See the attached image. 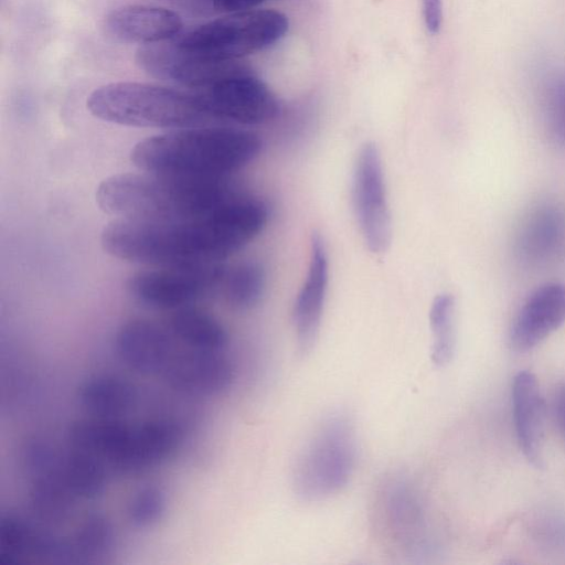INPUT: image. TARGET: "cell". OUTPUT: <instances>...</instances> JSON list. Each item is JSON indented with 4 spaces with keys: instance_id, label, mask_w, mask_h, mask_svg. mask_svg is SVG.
<instances>
[{
    "instance_id": "1",
    "label": "cell",
    "mask_w": 565,
    "mask_h": 565,
    "mask_svg": "<svg viewBox=\"0 0 565 565\" xmlns=\"http://www.w3.org/2000/svg\"><path fill=\"white\" fill-rule=\"evenodd\" d=\"M267 204L255 198H233L205 215L174 221L116 218L102 233L113 257L136 264L192 266L222 263L265 227Z\"/></svg>"
},
{
    "instance_id": "2",
    "label": "cell",
    "mask_w": 565,
    "mask_h": 565,
    "mask_svg": "<svg viewBox=\"0 0 565 565\" xmlns=\"http://www.w3.org/2000/svg\"><path fill=\"white\" fill-rule=\"evenodd\" d=\"M259 137L232 127H191L146 138L130 152L143 172L190 178L224 179L253 161Z\"/></svg>"
},
{
    "instance_id": "3",
    "label": "cell",
    "mask_w": 565,
    "mask_h": 565,
    "mask_svg": "<svg viewBox=\"0 0 565 565\" xmlns=\"http://www.w3.org/2000/svg\"><path fill=\"white\" fill-rule=\"evenodd\" d=\"M227 178L190 179L157 173H121L97 188L99 207L117 218L174 221L211 213L233 199Z\"/></svg>"
},
{
    "instance_id": "4",
    "label": "cell",
    "mask_w": 565,
    "mask_h": 565,
    "mask_svg": "<svg viewBox=\"0 0 565 565\" xmlns=\"http://www.w3.org/2000/svg\"><path fill=\"white\" fill-rule=\"evenodd\" d=\"M87 109L104 121L131 127L183 129L213 120L198 92L136 82L96 88L87 98Z\"/></svg>"
},
{
    "instance_id": "5",
    "label": "cell",
    "mask_w": 565,
    "mask_h": 565,
    "mask_svg": "<svg viewBox=\"0 0 565 565\" xmlns=\"http://www.w3.org/2000/svg\"><path fill=\"white\" fill-rule=\"evenodd\" d=\"M356 462L352 422L342 414L326 419L298 457L294 471L297 494L319 501L339 492L349 482Z\"/></svg>"
},
{
    "instance_id": "6",
    "label": "cell",
    "mask_w": 565,
    "mask_h": 565,
    "mask_svg": "<svg viewBox=\"0 0 565 565\" xmlns=\"http://www.w3.org/2000/svg\"><path fill=\"white\" fill-rule=\"evenodd\" d=\"M288 25L287 17L277 10L252 9L204 23L175 43L209 58L236 61L274 45Z\"/></svg>"
},
{
    "instance_id": "7",
    "label": "cell",
    "mask_w": 565,
    "mask_h": 565,
    "mask_svg": "<svg viewBox=\"0 0 565 565\" xmlns=\"http://www.w3.org/2000/svg\"><path fill=\"white\" fill-rule=\"evenodd\" d=\"M225 269L222 263L154 267L134 274L127 291L143 307L174 311L221 290Z\"/></svg>"
},
{
    "instance_id": "8",
    "label": "cell",
    "mask_w": 565,
    "mask_h": 565,
    "mask_svg": "<svg viewBox=\"0 0 565 565\" xmlns=\"http://www.w3.org/2000/svg\"><path fill=\"white\" fill-rule=\"evenodd\" d=\"M352 203L367 248L374 254L387 250L392 237L381 153L374 142L360 148L352 177Z\"/></svg>"
},
{
    "instance_id": "9",
    "label": "cell",
    "mask_w": 565,
    "mask_h": 565,
    "mask_svg": "<svg viewBox=\"0 0 565 565\" xmlns=\"http://www.w3.org/2000/svg\"><path fill=\"white\" fill-rule=\"evenodd\" d=\"M198 93L213 120L256 125L273 119L279 109L273 92L244 65Z\"/></svg>"
},
{
    "instance_id": "10",
    "label": "cell",
    "mask_w": 565,
    "mask_h": 565,
    "mask_svg": "<svg viewBox=\"0 0 565 565\" xmlns=\"http://www.w3.org/2000/svg\"><path fill=\"white\" fill-rule=\"evenodd\" d=\"M136 63L148 74L195 89H206L242 64L209 58L180 47L177 43L143 45Z\"/></svg>"
},
{
    "instance_id": "11",
    "label": "cell",
    "mask_w": 565,
    "mask_h": 565,
    "mask_svg": "<svg viewBox=\"0 0 565 565\" xmlns=\"http://www.w3.org/2000/svg\"><path fill=\"white\" fill-rule=\"evenodd\" d=\"M50 563H73L68 537L51 526L19 514L0 518V565H19L29 559Z\"/></svg>"
},
{
    "instance_id": "12",
    "label": "cell",
    "mask_w": 565,
    "mask_h": 565,
    "mask_svg": "<svg viewBox=\"0 0 565 565\" xmlns=\"http://www.w3.org/2000/svg\"><path fill=\"white\" fill-rule=\"evenodd\" d=\"M117 356L131 370L141 374L161 375L181 344L167 326L147 319H131L115 334Z\"/></svg>"
},
{
    "instance_id": "13",
    "label": "cell",
    "mask_w": 565,
    "mask_h": 565,
    "mask_svg": "<svg viewBox=\"0 0 565 565\" xmlns=\"http://www.w3.org/2000/svg\"><path fill=\"white\" fill-rule=\"evenodd\" d=\"M329 284V258L323 237L313 232L306 278L292 308V324L298 349L307 353L313 347L321 326Z\"/></svg>"
},
{
    "instance_id": "14",
    "label": "cell",
    "mask_w": 565,
    "mask_h": 565,
    "mask_svg": "<svg viewBox=\"0 0 565 565\" xmlns=\"http://www.w3.org/2000/svg\"><path fill=\"white\" fill-rule=\"evenodd\" d=\"M161 376L178 392L216 395L232 385L235 371L224 352L200 351L181 345Z\"/></svg>"
},
{
    "instance_id": "15",
    "label": "cell",
    "mask_w": 565,
    "mask_h": 565,
    "mask_svg": "<svg viewBox=\"0 0 565 565\" xmlns=\"http://www.w3.org/2000/svg\"><path fill=\"white\" fill-rule=\"evenodd\" d=\"M565 322V286L545 282L535 288L516 312L510 342L518 352L535 348Z\"/></svg>"
},
{
    "instance_id": "16",
    "label": "cell",
    "mask_w": 565,
    "mask_h": 565,
    "mask_svg": "<svg viewBox=\"0 0 565 565\" xmlns=\"http://www.w3.org/2000/svg\"><path fill=\"white\" fill-rule=\"evenodd\" d=\"M182 439V428L171 419L132 425L121 452L110 468L122 475L145 472L169 458Z\"/></svg>"
},
{
    "instance_id": "17",
    "label": "cell",
    "mask_w": 565,
    "mask_h": 565,
    "mask_svg": "<svg viewBox=\"0 0 565 565\" xmlns=\"http://www.w3.org/2000/svg\"><path fill=\"white\" fill-rule=\"evenodd\" d=\"M565 245V214L552 203H542L529 211L518 227L514 253L519 262L541 267L552 262Z\"/></svg>"
},
{
    "instance_id": "18",
    "label": "cell",
    "mask_w": 565,
    "mask_h": 565,
    "mask_svg": "<svg viewBox=\"0 0 565 565\" xmlns=\"http://www.w3.org/2000/svg\"><path fill=\"white\" fill-rule=\"evenodd\" d=\"M416 488L406 478L391 479L384 488V518L392 536L411 552L424 550L427 523L424 504Z\"/></svg>"
},
{
    "instance_id": "19",
    "label": "cell",
    "mask_w": 565,
    "mask_h": 565,
    "mask_svg": "<svg viewBox=\"0 0 565 565\" xmlns=\"http://www.w3.org/2000/svg\"><path fill=\"white\" fill-rule=\"evenodd\" d=\"M182 25L177 12L145 4L117 8L106 18V29L116 40L143 45L161 43L175 36Z\"/></svg>"
},
{
    "instance_id": "20",
    "label": "cell",
    "mask_w": 565,
    "mask_h": 565,
    "mask_svg": "<svg viewBox=\"0 0 565 565\" xmlns=\"http://www.w3.org/2000/svg\"><path fill=\"white\" fill-rule=\"evenodd\" d=\"M515 435L525 459L533 466L542 463L544 402L535 375L520 371L511 387Z\"/></svg>"
},
{
    "instance_id": "21",
    "label": "cell",
    "mask_w": 565,
    "mask_h": 565,
    "mask_svg": "<svg viewBox=\"0 0 565 565\" xmlns=\"http://www.w3.org/2000/svg\"><path fill=\"white\" fill-rule=\"evenodd\" d=\"M132 425L114 417L77 419L67 429L71 447L87 452L111 467L121 452Z\"/></svg>"
},
{
    "instance_id": "22",
    "label": "cell",
    "mask_w": 565,
    "mask_h": 565,
    "mask_svg": "<svg viewBox=\"0 0 565 565\" xmlns=\"http://www.w3.org/2000/svg\"><path fill=\"white\" fill-rule=\"evenodd\" d=\"M76 396L90 414L118 418L136 407L139 394L137 387L127 379L99 373L81 381Z\"/></svg>"
},
{
    "instance_id": "23",
    "label": "cell",
    "mask_w": 565,
    "mask_h": 565,
    "mask_svg": "<svg viewBox=\"0 0 565 565\" xmlns=\"http://www.w3.org/2000/svg\"><path fill=\"white\" fill-rule=\"evenodd\" d=\"M26 500L32 518L54 527L72 518L78 499L57 471L56 462L51 470L30 476Z\"/></svg>"
},
{
    "instance_id": "24",
    "label": "cell",
    "mask_w": 565,
    "mask_h": 565,
    "mask_svg": "<svg viewBox=\"0 0 565 565\" xmlns=\"http://www.w3.org/2000/svg\"><path fill=\"white\" fill-rule=\"evenodd\" d=\"M166 326L181 345L190 349L224 352L228 345L224 326L194 306L172 311Z\"/></svg>"
},
{
    "instance_id": "25",
    "label": "cell",
    "mask_w": 565,
    "mask_h": 565,
    "mask_svg": "<svg viewBox=\"0 0 565 565\" xmlns=\"http://www.w3.org/2000/svg\"><path fill=\"white\" fill-rule=\"evenodd\" d=\"M57 471L78 500H95L105 492L106 465L87 452L73 447L62 451Z\"/></svg>"
},
{
    "instance_id": "26",
    "label": "cell",
    "mask_w": 565,
    "mask_h": 565,
    "mask_svg": "<svg viewBox=\"0 0 565 565\" xmlns=\"http://www.w3.org/2000/svg\"><path fill=\"white\" fill-rule=\"evenodd\" d=\"M265 285L266 274L263 266L247 260L225 269L221 291L231 307L248 310L260 301Z\"/></svg>"
},
{
    "instance_id": "27",
    "label": "cell",
    "mask_w": 565,
    "mask_h": 565,
    "mask_svg": "<svg viewBox=\"0 0 565 565\" xmlns=\"http://www.w3.org/2000/svg\"><path fill=\"white\" fill-rule=\"evenodd\" d=\"M429 323L433 335L431 360L438 366L448 364L456 349V303L450 294L435 297Z\"/></svg>"
},
{
    "instance_id": "28",
    "label": "cell",
    "mask_w": 565,
    "mask_h": 565,
    "mask_svg": "<svg viewBox=\"0 0 565 565\" xmlns=\"http://www.w3.org/2000/svg\"><path fill=\"white\" fill-rule=\"evenodd\" d=\"M115 536L114 524L107 515L87 514L68 536L74 561L106 554L114 546Z\"/></svg>"
},
{
    "instance_id": "29",
    "label": "cell",
    "mask_w": 565,
    "mask_h": 565,
    "mask_svg": "<svg viewBox=\"0 0 565 565\" xmlns=\"http://www.w3.org/2000/svg\"><path fill=\"white\" fill-rule=\"evenodd\" d=\"M168 505L166 490L154 483L142 486L130 497L126 516L136 529H148L164 515Z\"/></svg>"
},
{
    "instance_id": "30",
    "label": "cell",
    "mask_w": 565,
    "mask_h": 565,
    "mask_svg": "<svg viewBox=\"0 0 565 565\" xmlns=\"http://www.w3.org/2000/svg\"><path fill=\"white\" fill-rule=\"evenodd\" d=\"M542 108L547 137L565 148V74L554 75L546 82Z\"/></svg>"
},
{
    "instance_id": "31",
    "label": "cell",
    "mask_w": 565,
    "mask_h": 565,
    "mask_svg": "<svg viewBox=\"0 0 565 565\" xmlns=\"http://www.w3.org/2000/svg\"><path fill=\"white\" fill-rule=\"evenodd\" d=\"M423 17L427 31L430 34H437L443 23V2L441 0H422Z\"/></svg>"
},
{
    "instance_id": "32",
    "label": "cell",
    "mask_w": 565,
    "mask_h": 565,
    "mask_svg": "<svg viewBox=\"0 0 565 565\" xmlns=\"http://www.w3.org/2000/svg\"><path fill=\"white\" fill-rule=\"evenodd\" d=\"M552 412L556 426L565 439V382L555 388L552 399Z\"/></svg>"
},
{
    "instance_id": "33",
    "label": "cell",
    "mask_w": 565,
    "mask_h": 565,
    "mask_svg": "<svg viewBox=\"0 0 565 565\" xmlns=\"http://www.w3.org/2000/svg\"><path fill=\"white\" fill-rule=\"evenodd\" d=\"M265 0H212L213 7L222 12L233 13L252 10Z\"/></svg>"
}]
</instances>
